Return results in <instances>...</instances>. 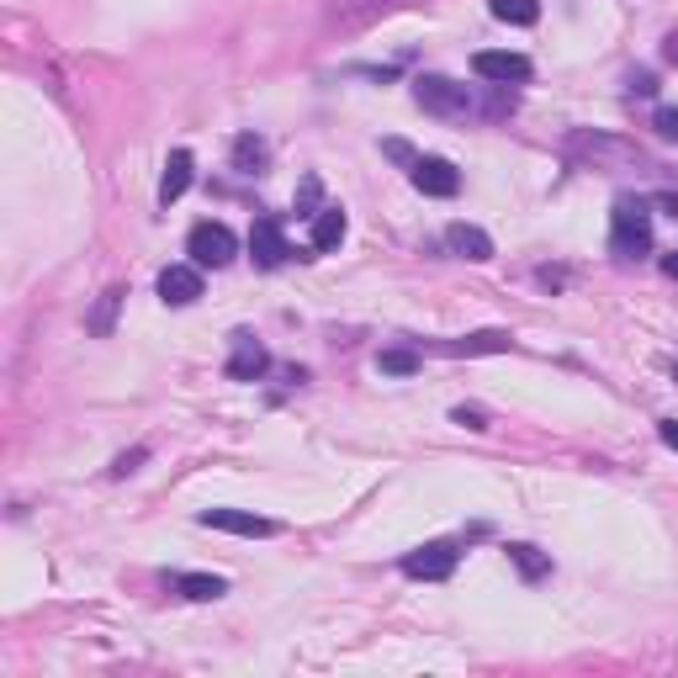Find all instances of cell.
Here are the masks:
<instances>
[{
	"mask_svg": "<svg viewBox=\"0 0 678 678\" xmlns=\"http://www.w3.org/2000/svg\"><path fill=\"white\" fill-rule=\"evenodd\" d=\"M609 249L620 260H641L652 249V218H646V201L620 197L615 212H609Z\"/></svg>",
	"mask_w": 678,
	"mask_h": 678,
	"instance_id": "cell-1",
	"label": "cell"
},
{
	"mask_svg": "<svg viewBox=\"0 0 678 678\" xmlns=\"http://www.w3.org/2000/svg\"><path fill=\"white\" fill-rule=\"evenodd\" d=\"M186 255H192V266H201V271H223L239 255V239L223 223H197L192 239H186Z\"/></svg>",
	"mask_w": 678,
	"mask_h": 678,
	"instance_id": "cell-2",
	"label": "cell"
},
{
	"mask_svg": "<svg viewBox=\"0 0 678 678\" xmlns=\"http://www.w3.org/2000/svg\"><path fill=\"white\" fill-rule=\"evenodd\" d=\"M414 101H419L424 112H435V118H461V112H472L467 85L445 81V75H419V81H414Z\"/></svg>",
	"mask_w": 678,
	"mask_h": 678,
	"instance_id": "cell-3",
	"label": "cell"
},
{
	"mask_svg": "<svg viewBox=\"0 0 678 678\" xmlns=\"http://www.w3.org/2000/svg\"><path fill=\"white\" fill-rule=\"evenodd\" d=\"M456 546L451 541H430V546H414L408 557H403V572L408 578H424V583H440V578H451L456 572Z\"/></svg>",
	"mask_w": 678,
	"mask_h": 678,
	"instance_id": "cell-4",
	"label": "cell"
},
{
	"mask_svg": "<svg viewBox=\"0 0 678 678\" xmlns=\"http://www.w3.org/2000/svg\"><path fill=\"white\" fill-rule=\"evenodd\" d=\"M201 525L207 530H229V535H249V541H266V535L281 530L276 519L249 515V509H201Z\"/></svg>",
	"mask_w": 678,
	"mask_h": 678,
	"instance_id": "cell-5",
	"label": "cell"
},
{
	"mask_svg": "<svg viewBox=\"0 0 678 678\" xmlns=\"http://www.w3.org/2000/svg\"><path fill=\"white\" fill-rule=\"evenodd\" d=\"M249 255H255V266H260V271H276V266H286L292 244H286V234H281L276 218H260V223L249 229Z\"/></svg>",
	"mask_w": 678,
	"mask_h": 678,
	"instance_id": "cell-6",
	"label": "cell"
},
{
	"mask_svg": "<svg viewBox=\"0 0 678 678\" xmlns=\"http://www.w3.org/2000/svg\"><path fill=\"white\" fill-rule=\"evenodd\" d=\"M414 186H419L424 197H456V192H461V175H456V164L451 160L419 155V164H414Z\"/></svg>",
	"mask_w": 678,
	"mask_h": 678,
	"instance_id": "cell-7",
	"label": "cell"
},
{
	"mask_svg": "<svg viewBox=\"0 0 678 678\" xmlns=\"http://www.w3.org/2000/svg\"><path fill=\"white\" fill-rule=\"evenodd\" d=\"M440 356H504L515 350V334L509 329H482V334H467V340H440Z\"/></svg>",
	"mask_w": 678,
	"mask_h": 678,
	"instance_id": "cell-8",
	"label": "cell"
},
{
	"mask_svg": "<svg viewBox=\"0 0 678 678\" xmlns=\"http://www.w3.org/2000/svg\"><path fill=\"white\" fill-rule=\"evenodd\" d=\"M472 70H478L482 81H498V85L530 81V59L525 53H498V48H482L478 59H472Z\"/></svg>",
	"mask_w": 678,
	"mask_h": 678,
	"instance_id": "cell-9",
	"label": "cell"
},
{
	"mask_svg": "<svg viewBox=\"0 0 678 678\" xmlns=\"http://www.w3.org/2000/svg\"><path fill=\"white\" fill-rule=\"evenodd\" d=\"M160 297L170 308H186L201 297V266H164L160 271Z\"/></svg>",
	"mask_w": 678,
	"mask_h": 678,
	"instance_id": "cell-10",
	"label": "cell"
},
{
	"mask_svg": "<svg viewBox=\"0 0 678 678\" xmlns=\"http://www.w3.org/2000/svg\"><path fill=\"white\" fill-rule=\"evenodd\" d=\"M266 366H271L266 345H260L255 334H244V329H239V334H234V356H229V377H234V382H255Z\"/></svg>",
	"mask_w": 678,
	"mask_h": 678,
	"instance_id": "cell-11",
	"label": "cell"
},
{
	"mask_svg": "<svg viewBox=\"0 0 678 678\" xmlns=\"http://www.w3.org/2000/svg\"><path fill=\"white\" fill-rule=\"evenodd\" d=\"M192 175H197V160H192V149H175V155L164 160V175H160V201H164V207L186 197Z\"/></svg>",
	"mask_w": 678,
	"mask_h": 678,
	"instance_id": "cell-12",
	"label": "cell"
},
{
	"mask_svg": "<svg viewBox=\"0 0 678 678\" xmlns=\"http://www.w3.org/2000/svg\"><path fill=\"white\" fill-rule=\"evenodd\" d=\"M445 244H451L461 260H493V239H488L482 229H472V223H451V229H445Z\"/></svg>",
	"mask_w": 678,
	"mask_h": 678,
	"instance_id": "cell-13",
	"label": "cell"
},
{
	"mask_svg": "<svg viewBox=\"0 0 678 678\" xmlns=\"http://www.w3.org/2000/svg\"><path fill=\"white\" fill-rule=\"evenodd\" d=\"M340 239H345V212H340V207H323V212H313L308 244H313V249H340Z\"/></svg>",
	"mask_w": 678,
	"mask_h": 678,
	"instance_id": "cell-14",
	"label": "cell"
},
{
	"mask_svg": "<svg viewBox=\"0 0 678 678\" xmlns=\"http://www.w3.org/2000/svg\"><path fill=\"white\" fill-rule=\"evenodd\" d=\"M175 589H181L186 599H197V604L229 594V583H223V578H212V572H181V578H175Z\"/></svg>",
	"mask_w": 678,
	"mask_h": 678,
	"instance_id": "cell-15",
	"label": "cell"
},
{
	"mask_svg": "<svg viewBox=\"0 0 678 678\" xmlns=\"http://www.w3.org/2000/svg\"><path fill=\"white\" fill-rule=\"evenodd\" d=\"M122 297H127L122 286H112V292H101V303H96V313H90V334H101V340L112 334V323H118V308H122Z\"/></svg>",
	"mask_w": 678,
	"mask_h": 678,
	"instance_id": "cell-16",
	"label": "cell"
},
{
	"mask_svg": "<svg viewBox=\"0 0 678 678\" xmlns=\"http://www.w3.org/2000/svg\"><path fill=\"white\" fill-rule=\"evenodd\" d=\"M488 5H493V16H498V22H515V27H530V22L541 16V5H535V0H488Z\"/></svg>",
	"mask_w": 678,
	"mask_h": 678,
	"instance_id": "cell-17",
	"label": "cell"
},
{
	"mask_svg": "<svg viewBox=\"0 0 678 678\" xmlns=\"http://www.w3.org/2000/svg\"><path fill=\"white\" fill-rule=\"evenodd\" d=\"M234 164H239V170H249V175H255V170L266 164V144H260L255 133H239V138H234Z\"/></svg>",
	"mask_w": 678,
	"mask_h": 678,
	"instance_id": "cell-18",
	"label": "cell"
},
{
	"mask_svg": "<svg viewBox=\"0 0 678 678\" xmlns=\"http://www.w3.org/2000/svg\"><path fill=\"white\" fill-rule=\"evenodd\" d=\"M377 371H382V377H414V371H419V350H382V356H377Z\"/></svg>",
	"mask_w": 678,
	"mask_h": 678,
	"instance_id": "cell-19",
	"label": "cell"
},
{
	"mask_svg": "<svg viewBox=\"0 0 678 678\" xmlns=\"http://www.w3.org/2000/svg\"><path fill=\"white\" fill-rule=\"evenodd\" d=\"M509 562H515L519 572H525V578H530V583H535V578H546V572H552V562L541 557V552H535V546H509Z\"/></svg>",
	"mask_w": 678,
	"mask_h": 678,
	"instance_id": "cell-20",
	"label": "cell"
},
{
	"mask_svg": "<svg viewBox=\"0 0 678 678\" xmlns=\"http://www.w3.org/2000/svg\"><path fill=\"white\" fill-rule=\"evenodd\" d=\"M144 456H149L144 445H138V451H127V456H118V461H112V478H127V472H138V461H144Z\"/></svg>",
	"mask_w": 678,
	"mask_h": 678,
	"instance_id": "cell-21",
	"label": "cell"
},
{
	"mask_svg": "<svg viewBox=\"0 0 678 678\" xmlns=\"http://www.w3.org/2000/svg\"><path fill=\"white\" fill-rule=\"evenodd\" d=\"M657 133L678 144V107H663V112H657Z\"/></svg>",
	"mask_w": 678,
	"mask_h": 678,
	"instance_id": "cell-22",
	"label": "cell"
},
{
	"mask_svg": "<svg viewBox=\"0 0 678 678\" xmlns=\"http://www.w3.org/2000/svg\"><path fill=\"white\" fill-rule=\"evenodd\" d=\"M382 149H387V155H393V160H398V164H408V170H414V164H419V155H414V149H408V144H398V138H387V144H382Z\"/></svg>",
	"mask_w": 678,
	"mask_h": 678,
	"instance_id": "cell-23",
	"label": "cell"
},
{
	"mask_svg": "<svg viewBox=\"0 0 678 678\" xmlns=\"http://www.w3.org/2000/svg\"><path fill=\"white\" fill-rule=\"evenodd\" d=\"M451 419H456V424H467V430H488V419H482V408H456Z\"/></svg>",
	"mask_w": 678,
	"mask_h": 678,
	"instance_id": "cell-24",
	"label": "cell"
},
{
	"mask_svg": "<svg viewBox=\"0 0 678 678\" xmlns=\"http://www.w3.org/2000/svg\"><path fill=\"white\" fill-rule=\"evenodd\" d=\"M631 90H637V96H652V90H657V75H646V70L631 75Z\"/></svg>",
	"mask_w": 678,
	"mask_h": 678,
	"instance_id": "cell-25",
	"label": "cell"
},
{
	"mask_svg": "<svg viewBox=\"0 0 678 678\" xmlns=\"http://www.w3.org/2000/svg\"><path fill=\"white\" fill-rule=\"evenodd\" d=\"M657 435H663L668 451H678V419H663V424H657Z\"/></svg>",
	"mask_w": 678,
	"mask_h": 678,
	"instance_id": "cell-26",
	"label": "cell"
},
{
	"mask_svg": "<svg viewBox=\"0 0 678 678\" xmlns=\"http://www.w3.org/2000/svg\"><path fill=\"white\" fill-rule=\"evenodd\" d=\"M663 59H668V64H678V33L668 42H663Z\"/></svg>",
	"mask_w": 678,
	"mask_h": 678,
	"instance_id": "cell-27",
	"label": "cell"
},
{
	"mask_svg": "<svg viewBox=\"0 0 678 678\" xmlns=\"http://www.w3.org/2000/svg\"><path fill=\"white\" fill-rule=\"evenodd\" d=\"M663 271H668V276L678 281V249H674V255H663Z\"/></svg>",
	"mask_w": 678,
	"mask_h": 678,
	"instance_id": "cell-28",
	"label": "cell"
},
{
	"mask_svg": "<svg viewBox=\"0 0 678 678\" xmlns=\"http://www.w3.org/2000/svg\"><path fill=\"white\" fill-rule=\"evenodd\" d=\"M674 377H678V360H674Z\"/></svg>",
	"mask_w": 678,
	"mask_h": 678,
	"instance_id": "cell-29",
	"label": "cell"
}]
</instances>
